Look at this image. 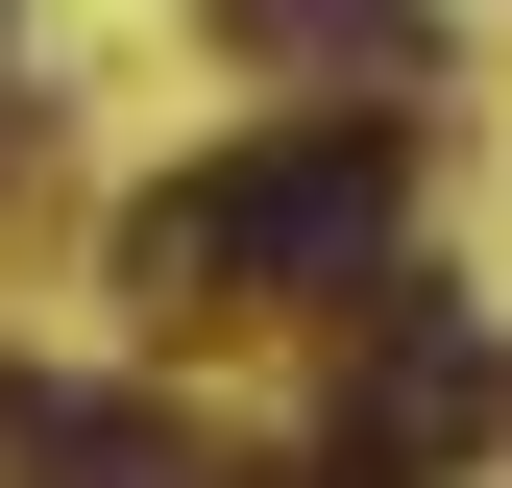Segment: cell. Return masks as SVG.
Segmentation results:
<instances>
[{
  "label": "cell",
  "instance_id": "cell-1",
  "mask_svg": "<svg viewBox=\"0 0 512 488\" xmlns=\"http://www.w3.org/2000/svg\"><path fill=\"white\" fill-rule=\"evenodd\" d=\"M391 196H415V147L391 122H293V147H220V171H171L147 220H122V293H391Z\"/></svg>",
  "mask_w": 512,
  "mask_h": 488
},
{
  "label": "cell",
  "instance_id": "cell-2",
  "mask_svg": "<svg viewBox=\"0 0 512 488\" xmlns=\"http://www.w3.org/2000/svg\"><path fill=\"white\" fill-rule=\"evenodd\" d=\"M488 440H512V342H464L391 269V342H366V391H342V488H439V464H488Z\"/></svg>",
  "mask_w": 512,
  "mask_h": 488
},
{
  "label": "cell",
  "instance_id": "cell-3",
  "mask_svg": "<svg viewBox=\"0 0 512 488\" xmlns=\"http://www.w3.org/2000/svg\"><path fill=\"white\" fill-rule=\"evenodd\" d=\"M196 25L244 49V74H342V122H391L439 74V0H196Z\"/></svg>",
  "mask_w": 512,
  "mask_h": 488
},
{
  "label": "cell",
  "instance_id": "cell-4",
  "mask_svg": "<svg viewBox=\"0 0 512 488\" xmlns=\"http://www.w3.org/2000/svg\"><path fill=\"white\" fill-rule=\"evenodd\" d=\"M74 415H98V391H49V366H0V488H74Z\"/></svg>",
  "mask_w": 512,
  "mask_h": 488
}]
</instances>
